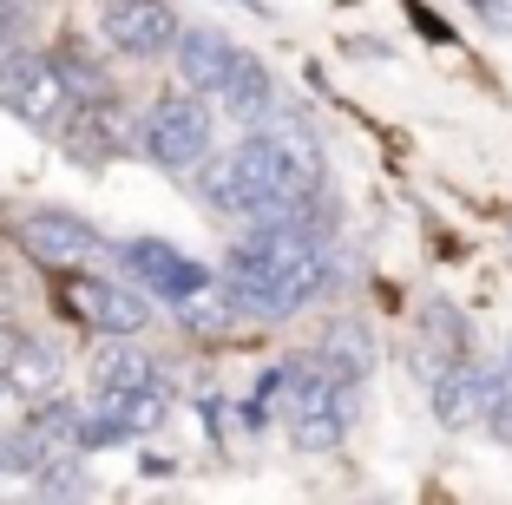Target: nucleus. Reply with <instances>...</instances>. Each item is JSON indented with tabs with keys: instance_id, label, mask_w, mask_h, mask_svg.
<instances>
[{
	"instance_id": "f257e3e1",
	"label": "nucleus",
	"mask_w": 512,
	"mask_h": 505,
	"mask_svg": "<svg viewBox=\"0 0 512 505\" xmlns=\"http://www.w3.org/2000/svg\"><path fill=\"white\" fill-rule=\"evenodd\" d=\"M309 184H322V158L289 145L270 125H250L230 151H211V158L197 164V197H204L217 217H237V223L276 217V210L296 204Z\"/></svg>"
},
{
	"instance_id": "f03ea898",
	"label": "nucleus",
	"mask_w": 512,
	"mask_h": 505,
	"mask_svg": "<svg viewBox=\"0 0 512 505\" xmlns=\"http://www.w3.org/2000/svg\"><path fill=\"white\" fill-rule=\"evenodd\" d=\"M0 112H14L27 132L66 138V125L79 119V99H73V86H66L60 53L7 46V53H0Z\"/></svg>"
},
{
	"instance_id": "7ed1b4c3",
	"label": "nucleus",
	"mask_w": 512,
	"mask_h": 505,
	"mask_svg": "<svg viewBox=\"0 0 512 505\" xmlns=\"http://www.w3.org/2000/svg\"><path fill=\"white\" fill-rule=\"evenodd\" d=\"M283 420H289V440L302 453H335L348 440V427H355V381H335L309 355H296V374H289V394H283Z\"/></svg>"
},
{
	"instance_id": "20e7f679",
	"label": "nucleus",
	"mask_w": 512,
	"mask_h": 505,
	"mask_svg": "<svg viewBox=\"0 0 512 505\" xmlns=\"http://www.w3.org/2000/svg\"><path fill=\"white\" fill-rule=\"evenodd\" d=\"M138 151H145L158 171H197V164L217 151V119L211 105L197 99L191 86L151 99V112L138 119Z\"/></svg>"
},
{
	"instance_id": "39448f33",
	"label": "nucleus",
	"mask_w": 512,
	"mask_h": 505,
	"mask_svg": "<svg viewBox=\"0 0 512 505\" xmlns=\"http://www.w3.org/2000/svg\"><path fill=\"white\" fill-rule=\"evenodd\" d=\"M112 256H119L125 276H132L151 302H165V309L204 302L217 289V269H204L197 256H184L178 243H165V237H125V243H112Z\"/></svg>"
},
{
	"instance_id": "423d86ee",
	"label": "nucleus",
	"mask_w": 512,
	"mask_h": 505,
	"mask_svg": "<svg viewBox=\"0 0 512 505\" xmlns=\"http://www.w3.org/2000/svg\"><path fill=\"white\" fill-rule=\"evenodd\" d=\"M14 243H20V256L40 263V269H86L92 256H106V237H99L79 210H60V204H33L27 217L14 223Z\"/></svg>"
},
{
	"instance_id": "0eeeda50",
	"label": "nucleus",
	"mask_w": 512,
	"mask_h": 505,
	"mask_svg": "<svg viewBox=\"0 0 512 505\" xmlns=\"http://www.w3.org/2000/svg\"><path fill=\"white\" fill-rule=\"evenodd\" d=\"M99 33L125 60H165L184 33V14L171 0H106L99 7Z\"/></svg>"
},
{
	"instance_id": "6e6552de",
	"label": "nucleus",
	"mask_w": 512,
	"mask_h": 505,
	"mask_svg": "<svg viewBox=\"0 0 512 505\" xmlns=\"http://www.w3.org/2000/svg\"><path fill=\"white\" fill-rule=\"evenodd\" d=\"M92 401H138V394H171L178 401V368L165 355H145V348H106L86 374Z\"/></svg>"
},
{
	"instance_id": "1a4fd4ad",
	"label": "nucleus",
	"mask_w": 512,
	"mask_h": 505,
	"mask_svg": "<svg viewBox=\"0 0 512 505\" xmlns=\"http://www.w3.org/2000/svg\"><path fill=\"white\" fill-rule=\"evenodd\" d=\"M73 309L86 328H99L106 342H132L151 328V296L138 283H106V276H79L73 283Z\"/></svg>"
},
{
	"instance_id": "9d476101",
	"label": "nucleus",
	"mask_w": 512,
	"mask_h": 505,
	"mask_svg": "<svg viewBox=\"0 0 512 505\" xmlns=\"http://www.w3.org/2000/svg\"><path fill=\"white\" fill-rule=\"evenodd\" d=\"M171 60H178V79L191 92L224 99V86L237 79V66H243V46L230 40V33H217V27H184L178 46H171Z\"/></svg>"
},
{
	"instance_id": "9b49d317",
	"label": "nucleus",
	"mask_w": 512,
	"mask_h": 505,
	"mask_svg": "<svg viewBox=\"0 0 512 505\" xmlns=\"http://www.w3.org/2000/svg\"><path fill=\"white\" fill-rule=\"evenodd\" d=\"M60 381H66V348L46 335H14V348L0 361V394L46 401V394H60Z\"/></svg>"
},
{
	"instance_id": "f8f14e48",
	"label": "nucleus",
	"mask_w": 512,
	"mask_h": 505,
	"mask_svg": "<svg viewBox=\"0 0 512 505\" xmlns=\"http://www.w3.org/2000/svg\"><path fill=\"white\" fill-rule=\"evenodd\" d=\"M309 361H316L322 374H335V381L362 387L368 374H375V335H368L362 315H329V322L316 328V342H309Z\"/></svg>"
},
{
	"instance_id": "ddd939ff",
	"label": "nucleus",
	"mask_w": 512,
	"mask_h": 505,
	"mask_svg": "<svg viewBox=\"0 0 512 505\" xmlns=\"http://www.w3.org/2000/svg\"><path fill=\"white\" fill-rule=\"evenodd\" d=\"M224 105L237 112L243 125H270L276 119V79H270V66L263 60H250L243 53V66H237V79L224 86Z\"/></svg>"
},
{
	"instance_id": "4468645a",
	"label": "nucleus",
	"mask_w": 512,
	"mask_h": 505,
	"mask_svg": "<svg viewBox=\"0 0 512 505\" xmlns=\"http://www.w3.org/2000/svg\"><path fill=\"white\" fill-rule=\"evenodd\" d=\"M289 374H296V355H289V361H270V368L256 374V387H250V394L237 401V427H243V433H270V420L283 414Z\"/></svg>"
},
{
	"instance_id": "2eb2a0df",
	"label": "nucleus",
	"mask_w": 512,
	"mask_h": 505,
	"mask_svg": "<svg viewBox=\"0 0 512 505\" xmlns=\"http://www.w3.org/2000/svg\"><path fill=\"white\" fill-rule=\"evenodd\" d=\"M33 7H40V0H0V53H7V46H20V33H27Z\"/></svg>"
},
{
	"instance_id": "dca6fc26",
	"label": "nucleus",
	"mask_w": 512,
	"mask_h": 505,
	"mask_svg": "<svg viewBox=\"0 0 512 505\" xmlns=\"http://www.w3.org/2000/svg\"><path fill=\"white\" fill-rule=\"evenodd\" d=\"M197 414H204V433H211V440H224V414H230L224 394H211V387H204V394H197Z\"/></svg>"
},
{
	"instance_id": "f3484780",
	"label": "nucleus",
	"mask_w": 512,
	"mask_h": 505,
	"mask_svg": "<svg viewBox=\"0 0 512 505\" xmlns=\"http://www.w3.org/2000/svg\"><path fill=\"white\" fill-rule=\"evenodd\" d=\"M467 7L486 20V27H512V7H506V0H467Z\"/></svg>"
},
{
	"instance_id": "a211bd4d",
	"label": "nucleus",
	"mask_w": 512,
	"mask_h": 505,
	"mask_svg": "<svg viewBox=\"0 0 512 505\" xmlns=\"http://www.w3.org/2000/svg\"><path fill=\"white\" fill-rule=\"evenodd\" d=\"M7 473H20V466H14V440L0 433V479H7Z\"/></svg>"
},
{
	"instance_id": "6ab92c4d",
	"label": "nucleus",
	"mask_w": 512,
	"mask_h": 505,
	"mask_svg": "<svg viewBox=\"0 0 512 505\" xmlns=\"http://www.w3.org/2000/svg\"><path fill=\"white\" fill-rule=\"evenodd\" d=\"M230 7H243V14H256V20H270V7H263V0H230Z\"/></svg>"
},
{
	"instance_id": "aec40b11",
	"label": "nucleus",
	"mask_w": 512,
	"mask_h": 505,
	"mask_svg": "<svg viewBox=\"0 0 512 505\" xmlns=\"http://www.w3.org/2000/svg\"><path fill=\"white\" fill-rule=\"evenodd\" d=\"M506 381H512V342H506Z\"/></svg>"
}]
</instances>
